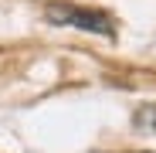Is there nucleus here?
Returning <instances> with one entry per match:
<instances>
[{
	"instance_id": "nucleus-1",
	"label": "nucleus",
	"mask_w": 156,
	"mask_h": 153,
	"mask_svg": "<svg viewBox=\"0 0 156 153\" xmlns=\"http://www.w3.org/2000/svg\"><path fill=\"white\" fill-rule=\"evenodd\" d=\"M48 20L61 24V27H78V31H92L102 38H112V20L98 10H85V7H71V4H51L48 7Z\"/></svg>"
},
{
	"instance_id": "nucleus-2",
	"label": "nucleus",
	"mask_w": 156,
	"mask_h": 153,
	"mask_svg": "<svg viewBox=\"0 0 156 153\" xmlns=\"http://www.w3.org/2000/svg\"><path fill=\"white\" fill-rule=\"evenodd\" d=\"M136 126H156V109H143V112H136Z\"/></svg>"
}]
</instances>
